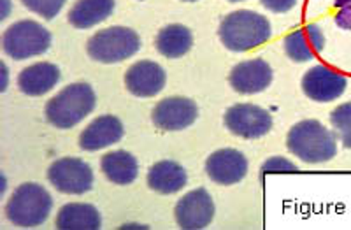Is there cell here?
Masks as SVG:
<instances>
[{
    "instance_id": "obj_1",
    "label": "cell",
    "mask_w": 351,
    "mask_h": 230,
    "mask_svg": "<svg viewBox=\"0 0 351 230\" xmlns=\"http://www.w3.org/2000/svg\"><path fill=\"white\" fill-rule=\"evenodd\" d=\"M219 39L230 51H250L267 43L272 36L271 23L265 16L253 11H234L219 25Z\"/></svg>"
},
{
    "instance_id": "obj_2",
    "label": "cell",
    "mask_w": 351,
    "mask_h": 230,
    "mask_svg": "<svg viewBox=\"0 0 351 230\" xmlns=\"http://www.w3.org/2000/svg\"><path fill=\"white\" fill-rule=\"evenodd\" d=\"M288 150L302 162L324 163L337 153L335 135L318 119H304L290 128L287 137Z\"/></svg>"
},
{
    "instance_id": "obj_3",
    "label": "cell",
    "mask_w": 351,
    "mask_h": 230,
    "mask_svg": "<svg viewBox=\"0 0 351 230\" xmlns=\"http://www.w3.org/2000/svg\"><path fill=\"white\" fill-rule=\"evenodd\" d=\"M95 102V91L90 84H69L46 104V118L56 128H72L93 111Z\"/></svg>"
},
{
    "instance_id": "obj_4",
    "label": "cell",
    "mask_w": 351,
    "mask_h": 230,
    "mask_svg": "<svg viewBox=\"0 0 351 230\" xmlns=\"http://www.w3.org/2000/svg\"><path fill=\"white\" fill-rule=\"evenodd\" d=\"M53 198L48 190L37 183H25L14 190L5 206L9 222L21 229H34L48 220Z\"/></svg>"
},
{
    "instance_id": "obj_5",
    "label": "cell",
    "mask_w": 351,
    "mask_h": 230,
    "mask_svg": "<svg viewBox=\"0 0 351 230\" xmlns=\"http://www.w3.org/2000/svg\"><path fill=\"white\" fill-rule=\"evenodd\" d=\"M141 39L136 30L127 27H109L90 37L86 51L100 64H118L136 55Z\"/></svg>"
},
{
    "instance_id": "obj_6",
    "label": "cell",
    "mask_w": 351,
    "mask_h": 230,
    "mask_svg": "<svg viewBox=\"0 0 351 230\" xmlns=\"http://www.w3.org/2000/svg\"><path fill=\"white\" fill-rule=\"evenodd\" d=\"M51 34L48 28L32 20L12 23L2 37V48L5 55L14 60H27L48 51Z\"/></svg>"
},
{
    "instance_id": "obj_7",
    "label": "cell",
    "mask_w": 351,
    "mask_h": 230,
    "mask_svg": "<svg viewBox=\"0 0 351 230\" xmlns=\"http://www.w3.org/2000/svg\"><path fill=\"white\" fill-rule=\"evenodd\" d=\"M48 179L62 194L83 195L93 187V171L84 160L65 157L48 169Z\"/></svg>"
},
{
    "instance_id": "obj_8",
    "label": "cell",
    "mask_w": 351,
    "mask_h": 230,
    "mask_svg": "<svg viewBox=\"0 0 351 230\" xmlns=\"http://www.w3.org/2000/svg\"><path fill=\"white\" fill-rule=\"evenodd\" d=\"M225 127L243 139H258L272 128V116L255 104H236L225 113Z\"/></svg>"
},
{
    "instance_id": "obj_9",
    "label": "cell",
    "mask_w": 351,
    "mask_h": 230,
    "mask_svg": "<svg viewBox=\"0 0 351 230\" xmlns=\"http://www.w3.org/2000/svg\"><path fill=\"white\" fill-rule=\"evenodd\" d=\"M176 222L184 230L206 229L215 218V203L213 197L204 190L197 188L180 198L176 204Z\"/></svg>"
},
{
    "instance_id": "obj_10",
    "label": "cell",
    "mask_w": 351,
    "mask_h": 230,
    "mask_svg": "<svg viewBox=\"0 0 351 230\" xmlns=\"http://www.w3.org/2000/svg\"><path fill=\"white\" fill-rule=\"evenodd\" d=\"M199 116V107L186 97H167L153 109V124L160 130H183L193 125Z\"/></svg>"
},
{
    "instance_id": "obj_11",
    "label": "cell",
    "mask_w": 351,
    "mask_h": 230,
    "mask_svg": "<svg viewBox=\"0 0 351 230\" xmlns=\"http://www.w3.org/2000/svg\"><path fill=\"white\" fill-rule=\"evenodd\" d=\"M346 78L327 65H315L304 74L302 90L316 102H332L346 90Z\"/></svg>"
},
{
    "instance_id": "obj_12",
    "label": "cell",
    "mask_w": 351,
    "mask_h": 230,
    "mask_svg": "<svg viewBox=\"0 0 351 230\" xmlns=\"http://www.w3.org/2000/svg\"><path fill=\"white\" fill-rule=\"evenodd\" d=\"M206 172L218 185H236L246 176L247 160L241 151L223 148L206 160Z\"/></svg>"
},
{
    "instance_id": "obj_13",
    "label": "cell",
    "mask_w": 351,
    "mask_h": 230,
    "mask_svg": "<svg viewBox=\"0 0 351 230\" xmlns=\"http://www.w3.org/2000/svg\"><path fill=\"white\" fill-rule=\"evenodd\" d=\"M165 71L156 62L141 60L136 62L125 74V84L132 95L155 97L165 87Z\"/></svg>"
},
{
    "instance_id": "obj_14",
    "label": "cell",
    "mask_w": 351,
    "mask_h": 230,
    "mask_svg": "<svg viewBox=\"0 0 351 230\" xmlns=\"http://www.w3.org/2000/svg\"><path fill=\"white\" fill-rule=\"evenodd\" d=\"M272 69L262 58L244 60L232 69L230 84L232 88L244 95L260 93L271 84Z\"/></svg>"
},
{
    "instance_id": "obj_15",
    "label": "cell",
    "mask_w": 351,
    "mask_h": 230,
    "mask_svg": "<svg viewBox=\"0 0 351 230\" xmlns=\"http://www.w3.org/2000/svg\"><path fill=\"white\" fill-rule=\"evenodd\" d=\"M123 137V125L116 116H99L80 135V146L84 151H97L116 144Z\"/></svg>"
},
{
    "instance_id": "obj_16",
    "label": "cell",
    "mask_w": 351,
    "mask_h": 230,
    "mask_svg": "<svg viewBox=\"0 0 351 230\" xmlns=\"http://www.w3.org/2000/svg\"><path fill=\"white\" fill-rule=\"evenodd\" d=\"M324 32L316 25H306L288 34L285 39V51L293 62H309L324 49Z\"/></svg>"
},
{
    "instance_id": "obj_17",
    "label": "cell",
    "mask_w": 351,
    "mask_h": 230,
    "mask_svg": "<svg viewBox=\"0 0 351 230\" xmlns=\"http://www.w3.org/2000/svg\"><path fill=\"white\" fill-rule=\"evenodd\" d=\"M60 81V69L49 62H39L23 69L18 76V87L25 95L39 97L48 93Z\"/></svg>"
},
{
    "instance_id": "obj_18",
    "label": "cell",
    "mask_w": 351,
    "mask_h": 230,
    "mask_svg": "<svg viewBox=\"0 0 351 230\" xmlns=\"http://www.w3.org/2000/svg\"><path fill=\"white\" fill-rule=\"evenodd\" d=\"M186 171L180 163L172 162V160H162V162L155 163L148 172L149 188L164 195L183 190L186 187Z\"/></svg>"
},
{
    "instance_id": "obj_19",
    "label": "cell",
    "mask_w": 351,
    "mask_h": 230,
    "mask_svg": "<svg viewBox=\"0 0 351 230\" xmlns=\"http://www.w3.org/2000/svg\"><path fill=\"white\" fill-rule=\"evenodd\" d=\"M102 218L92 204H65L56 214V229L60 230H99Z\"/></svg>"
},
{
    "instance_id": "obj_20",
    "label": "cell",
    "mask_w": 351,
    "mask_h": 230,
    "mask_svg": "<svg viewBox=\"0 0 351 230\" xmlns=\"http://www.w3.org/2000/svg\"><path fill=\"white\" fill-rule=\"evenodd\" d=\"M112 11H114V0H77L69 12V23L86 30L108 20Z\"/></svg>"
},
{
    "instance_id": "obj_21",
    "label": "cell",
    "mask_w": 351,
    "mask_h": 230,
    "mask_svg": "<svg viewBox=\"0 0 351 230\" xmlns=\"http://www.w3.org/2000/svg\"><path fill=\"white\" fill-rule=\"evenodd\" d=\"M100 167H102L106 178L114 185H130V183L136 181L137 172H139L136 157L121 150L111 151V153L102 157Z\"/></svg>"
},
{
    "instance_id": "obj_22",
    "label": "cell",
    "mask_w": 351,
    "mask_h": 230,
    "mask_svg": "<svg viewBox=\"0 0 351 230\" xmlns=\"http://www.w3.org/2000/svg\"><path fill=\"white\" fill-rule=\"evenodd\" d=\"M155 44L160 55L167 56V58H180L190 51L193 36L183 25H169L160 30Z\"/></svg>"
},
{
    "instance_id": "obj_23",
    "label": "cell",
    "mask_w": 351,
    "mask_h": 230,
    "mask_svg": "<svg viewBox=\"0 0 351 230\" xmlns=\"http://www.w3.org/2000/svg\"><path fill=\"white\" fill-rule=\"evenodd\" d=\"M330 124L339 135L344 148L351 150V102L335 107L330 115Z\"/></svg>"
},
{
    "instance_id": "obj_24",
    "label": "cell",
    "mask_w": 351,
    "mask_h": 230,
    "mask_svg": "<svg viewBox=\"0 0 351 230\" xmlns=\"http://www.w3.org/2000/svg\"><path fill=\"white\" fill-rule=\"evenodd\" d=\"M21 2L25 8L43 16L44 20H53L62 11L67 0H21Z\"/></svg>"
},
{
    "instance_id": "obj_25",
    "label": "cell",
    "mask_w": 351,
    "mask_h": 230,
    "mask_svg": "<svg viewBox=\"0 0 351 230\" xmlns=\"http://www.w3.org/2000/svg\"><path fill=\"white\" fill-rule=\"evenodd\" d=\"M295 163H291L290 160L283 159V157H272L267 162L263 163L260 169V178H265L267 174H276V172H297Z\"/></svg>"
},
{
    "instance_id": "obj_26",
    "label": "cell",
    "mask_w": 351,
    "mask_h": 230,
    "mask_svg": "<svg viewBox=\"0 0 351 230\" xmlns=\"http://www.w3.org/2000/svg\"><path fill=\"white\" fill-rule=\"evenodd\" d=\"M335 23L344 30H351V0H335Z\"/></svg>"
},
{
    "instance_id": "obj_27",
    "label": "cell",
    "mask_w": 351,
    "mask_h": 230,
    "mask_svg": "<svg viewBox=\"0 0 351 230\" xmlns=\"http://www.w3.org/2000/svg\"><path fill=\"white\" fill-rule=\"evenodd\" d=\"M260 4L272 12H288L295 8L297 0H260Z\"/></svg>"
},
{
    "instance_id": "obj_28",
    "label": "cell",
    "mask_w": 351,
    "mask_h": 230,
    "mask_svg": "<svg viewBox=\"0 0 351 230\" xmlns=\"http://www.w3.org/2000/svg\"><path fill=\"white\" fill-rule=\"evenodd\" d=\"M228 2H243V0H228Z\"/></svg>"
},
{
    "instance_id": "obj_29",
    "label": "cell",
    "mask_w": 351,
    "mask_h": 230,
    "mask_svg": "<svg viewBox=\"0 0 351 230\" xmlns=\"http://www.w3.org/2000/svg\"><path fill=\"white\" fill-rule=\"evenodd\" d=\"M183 2H195V0H183Z\"/></svg>"
}]
</instances>
